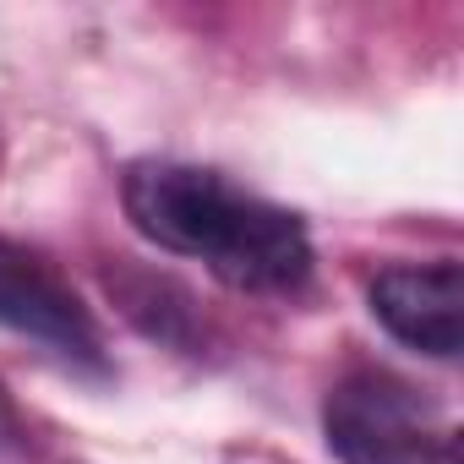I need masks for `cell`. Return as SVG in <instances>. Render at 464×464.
<instances>
[{"instance_id":"6da1fadb","label":"cell","mask_w":464,"mask_h":464,"mask_svg":"<svg viewBox=\"0 0 464 464\" xmlns=\"http://www.w3.org/2000/svg\"><path fill=\"white\" fill-rule=\"evenodd\" d=\"M121 202L142 241L202 263L218 285L241 295H295L312 279L306 224L224 169L137 159L121 175Z\"/></svg>"},{"instance_id":"7a4b0ae2","label":"cell","mask_w":464,"mask_h":464,"mask_svg":"<svg viewBox=\"0 0 464 464\" xmlns=\"http://www.w3.org/2000/svg\"><path fill=\"white\" fill-rule=\"evenodd\" d=\"M323 431L339 464H459L453 420L393 372H350L328 388Z\"/></svg>"},{"instance_id":"3957f363","label":"cell","mask_w":464,"mask_h":464,"mask_svg":"<svg viewBox=\"0 0 464 464\" xmlns=\"http://www.w3.org/2000/svg\"><path fill=\"white\" fill-rule=\"evenodd\" d=\"M0 328L55 350L66 366L110 372L104 328L88 312V301L72 290V279L44 252L6 241V236H0Z\"/></svg>"},{"instance_id":"277c9868","label":"cell","mask_w":464,"mask_h":464,"mask_svg":"<svg viewBox=\"0 0 464 464\" xmlns=\"http://www.w3.org/2000/svg\"><path fill=\"white\" fill-rule=\"evenodd\" d=\"M372 317L410 350L453 361L464 344V274L453 257L437 263H388L372 290Z\"/></svg>"},{"instance_id":"5b68a950","label":"cell","mask_w":464,"mask_h":464,"mask_svg":"<svg viewBox=\"0 0 464 464\" xmlns=\"http://www.w3.org/2000/svg\"><path fill=\"white\" fill-rule=\"evenodd\" d=\"M0 410H6V399H0Z\"/></svg>"}]
</instances>
